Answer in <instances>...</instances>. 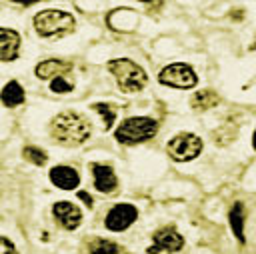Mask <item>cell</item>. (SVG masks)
I'll return each mask as SVG.
<instances>
[{
	"label": "cell",
	"mask_w": 256,
	"mask_h": 254,
	"mask_svg": "<svg viewBox=\"0 0 256 254\" xmlns=\"http://www.w3.org/2000/svg\"><path fill=\"white\" fill-rule=\"evenodd\" d=\"M90 132H92L90 122L74 110L60 112L58 116H54V120L50 124L52 138L60 144H66V146H78V144L86 142Z\"/></svg>",
	"instance_id": "cell-1"
},
{
	"label": "cell",
	"mask_w": 256,
	"mask_h": 254,
	"mask_svg": "<svg viewBox=\"0 0 256 254\" xmlns=\"http://www.w3.org/2000/svg\"><path fill=\"white\" fill-rule=\"evenodd\" d=\"M108 70L116 78L120 90L126 92V94L140 92L148 82V76H146L144 68H140L130 58H114V60H110L108 62Z\"/></svg>",
	"instance_id": "cell-2"
},
{
	"label": "cell",
	"mask_w": 256,
	"mask_h": 254,
	"mask_svg": "<svg viewBox=\"0 0 256 254\" xmlns=\"http://www.w3.org/2000/svg\"><path fill=\"white\" fill-rule=\"evenodd\" d=\"M156 132H158V124H156L154 118H148V116H132V118H126L116 128L114 138L120 144L132 146V144H140V142L150 140Z\"/></svg>",
	"instance_id": "cell-3"
},
{
	"label": "cell",
	"mask_w": 256,
	"mask_h": 254,
	"mask_svg": "<svg viewBox=\"0 0 256 254\" xmlns=\"http://www.w3.org/2000/svg\"><path fill=\"white\" fill-rule=\"evenodd\" d=\"M34 28L40 36H62L74 30V16L64 10H42L34 16Z\"/></svg>",
	"instance_id": "cell-4"
},
{
	"label": "cell",
	"mask_w": 256,
	"mask_h": 254,
	"mask_svg": "<svg viewBox=\"0 0 256 254\" xmlns=\"http://www.w3.org/2000/svg\"><path fill=\"white\" fill-rule=\"evenodd\" d=\"M166 150L174 160L188 162V160H194L202 152V140H200V136H196L192 132H180L168 140Z\"/></svg>",
	"instance_id": "cell-5"
},
{
	"label": "cell",
	"mask_w": 256,
	"mask_h": 254,
	"mask_svg": "<svg viewBox=\"0 0 256 254\" xmlns=\"http://www.w3.org/2000/svg\"><path fill=\"white\" fill-rule=\"evenodd\" d=\"M158 80L166 86H172V88H194L196 82H198V76L196 72L184 64V62H174V64H168L166 68L160 70V76Z\"/></svg>",
	"instance_id": "cell-6"
},
{
	"label": "cell",
	"mask_w": 256,
	"mask_h": 254,
	"mask_svg": "<svg viewBox=\"0 0 256 254\" xmlns=\"http://www.w3.org/2000/svg\"><path fill=\"white\" fill-rule=\"evenodd\" d=\"M138 218V208L134 204H128V202H122V204H116L110 208V212L106 214V228L112 230V232H122L126 230L128 226L134 224V220Z\"/></svg>",
	"instance_id": "cell-7"
},
{
	"label": "cell",
	"mask_w": 256,
	"mask_h": 254,
	"mask_svg": "<svg viewBox=\"0 0 256 254\" xmlns=\"http://www.w3.org/2000/svg\"><path fill=\"white\" fill-rule=\"evenodd\" d=\"M152 246L148 248L150 254H158V252H178L184 246V238L176 232L174 226H164L160 230L154 232L152 236Z\"/></svg>",
	"instance_id": "cell-8"
},
{
	"label": "cell",
	"mask_w": 256,
	"mask_h": 254,
	"mask_svg": "<svg viewBox=\"0 0 256 254\" xmlns=\"http://www.w3.org/2000/svg\"><path fill=\"white\" fill-rule=\"evenodd\" d=\"M52 214H54V218L58 220V224H60L62 228H66V230H74V228H78L80 222H82V212H80V208H78L76 204L68 202V200L56 202V204L52 206Z\"/></svg>",
	"instance_id": "cell-9"
},
{
	"label": "cell",
	"mask_w": 256,
	"mask_h": 254,
	"mask_svg": "<svg viewBox=\"0 0 256 254\" xmlns=\"http://www.w3.org/2000/svg\"><path fill=\"white\" fill-rule=\"evenodd\" d=\"M92 176H94V188L102 194H110L118 186V178L114 170L106 164H92Z\"/></svg>",
	"instance_id": "cell-10"
},
{
	"label": "cell",
	"mask_w": 256,
	"mask_h": 254,
	"mask_svg": "<svg viewBox=\"0 0 256 254\" xmlns=\"http://www.w3.org/2000/svg\"><path fill=\"white\" fill-rule=\"evenodd\" d=\"M50 182L60 190H74L80 184V176L72 166H54L50 170Z\"/></svg>",
	"instance_id": "cell-11"
},
{
	"label": "cell",
	"mask_w": 256,
	"mask_h": 254,
	"mask_svg": "<svg viewBox=\"0 0 256 254\" xmlns=\"http://www.w3.org/2000/svg\"><path fill=\"white\" fill-rule=\"evenodd\" d=\"M20 34L10 28H0V62H10L18 56Z\"/></svg>",
	"instance_id": "cell-12"
},
{
	"label": "cell",
	"mask_w": 256,
	"mask_h": 254,
	"mask_svg": "<svg viewBox=\"0 0 256 254\" xmlns=\"http://www.w3.org/2000/svg\"><path fill=\"white\" fill-rule=\"evenodd\" d=\"M70 68H72V64L66 62V60H56V58H52V60H42V62L36 66V76L42 78V80L58 78V76H62L64 72H68Z\"/></svg>",
	"instance_id": "cell-13"
},
{
	"label": "cell",
	"mask_w": 256,
	"mask_h": 254,
	"mask_svg": "<svg viewBox=\"0 0 256 254\" xmlns=\"http://www.w3.org/2000/svg\"><path fill=\"white\" fill-rule=\"evenodd\" d=\"M24 88L16 82V80H10L4 88H2V92H0V100L6 104V106H10V108H14V106H20L22 102H24Z\"/></svg>",
	"instance_id": "cell-14"
},
{
	"label": "cell",
	"mask_w": 256,
	"mask_h": 254,
	"mask_svg": "<svg viewBox=\"0 0 256 254\" xmlns=\"http://www.w3.org/2000/svg\"><path fill=\"white\" fill-rule=\"evenodd\" d=\"M228 220H230L232 232L238 238V242H244V206L240 202L232 206V210L228 212Z\"/></svg>",
	"instance_id": "cell-15"
},
{
	"label": "cell",
	"mask_w": 256,
	"mask_h": 254,
	"mask_svg": "<svg viewBox=\"0 0 256 254\" xmlns=\"http://www.w3.org/2000/svg\"><path fill=\"white\" fill-rule=\"evenodd\" d=\"M218 100H220V98H218V94H216L214 90H200V92H196V94L192 96L190 104H192V108H196V110H208V108L216 106Z\"/></svg>",
	"instance_id": "cell-16"
},
{
	"label": "cell",
	"mask_w": 256,
	"mask_h": 254,
	"mask_svg": "<svg viewBox=\"0 0 256 254\" xmlns=\"http://www.w3.org/2000/svg\"><path fill=\"white\" fill-rule=\"evenodd\" d=\"M88 252L90 254H118L120 246L106 238H92L88 242Z\"/></svg>",
	"instance_id": "cell-17"
},
{
	"label": "cell",
	"mask_w": 256,
	"mask_h": 254,
	"mask_svg": "<svg viewBox=\"0 0 256 254\" xmlns=\"http://www.w3.org/2000/svg\"><path fill=\"white\" fill-rule=\"evenodd\" d=\"M92 108L104 118V128L110 130L116 120V108H112L110 104H104V102H96V104H92Z\"/></svg>",
	"instance_id": "cell-18"
},
{
	"label": "cell",
	"mask_w": 256,
	"mask_h": 254,
	"mask_svg": "<svg viewBox=\"0 0 256 254\" xmlns=\"http://www.w3.org/2000/svg\"><path fill=\"white\" fill-rule=\"evenodd\" d=\"M24 158L26 160H30L32 164H36V166H42V164H46V152L44 150H40V148H36V146H26L24 148Z\"/></svg>",
	"instance_id": "cell-19"
},
{
	"label": "cell",
	"mask_w": 256,
	"mask_h": 254,
	"mask_svg": "<svg viewBox=\"0 0 256 254\" xmlns=\"http://www.w3.org/2000/svg\"><path fill=\"white\" fill-rule=\"evenodd\" d=\"M212 136L216 138V142H218V144H226V142H230V140H234V136H236V128L232 126V128L228 130V126L224 124V126H222L220 130H216V132H214Z\"/></svg>",
	"instance_id": "cell-20"
},
{
	"label": "cell",
	"mask_w": 256,
	"mask_h": 254,
	"mask_svg": "<svg viewBox=\"0 0 256 254\" xmlns=\"http://www.w3.org/2000/svg\"><path fill=\"white\" fill-rule=\"evenodd\" d=\"M50 90H52V92H58V94H66V92L72 90V84H70L64 76H58V78H54V80L50 82Z\"/></svg>",
	"instance_id": "cell-21"
},
{
	"label": "cell",
	"mask_w": 256,
	"mask_h": 254,
	"mask_svg": "<svg viewBox=\"0 0 256 254\" xmlns=\"http://www.w3.org/2000/svg\"><path fill=\"white\" fill-rule=\"evenodd\" d=\"M78 198H80V200H84V202H86V206H92V198H90V194H88V192H78Z\"/></svg>",
	"instance_id": "cell-22"
},
{
	"label": "cell",
	"mask_w": 256,
	"mask_h": 254,
	"mask_svg": "<svg viewBox=\"0 0 256 254\" xmlns=\"http://www.w3.org/2000/svg\"><path fill=\"white\" fill-rule=\"evenodd\" d=\"M4 254H18L16 248H14V244L10 242V238H6V252Z\"/></svg>",
	"instance_id": "cell-23"
},
{
	"label": "cell",
	"mask_w": 256,
	"mask_h": 254,
	"mask_svg": "<svg viewBox=\"0 0 256 254\" xmlns=\"http://www.w3.org/2000/svg\"><path fill=\"white\" fill-rule=\"evenodd\" d=\"M252 146H254V150H256V130H254V136H252Z\"/></svg>",
	"instance_id": "cell-24"
}]
</instances>
